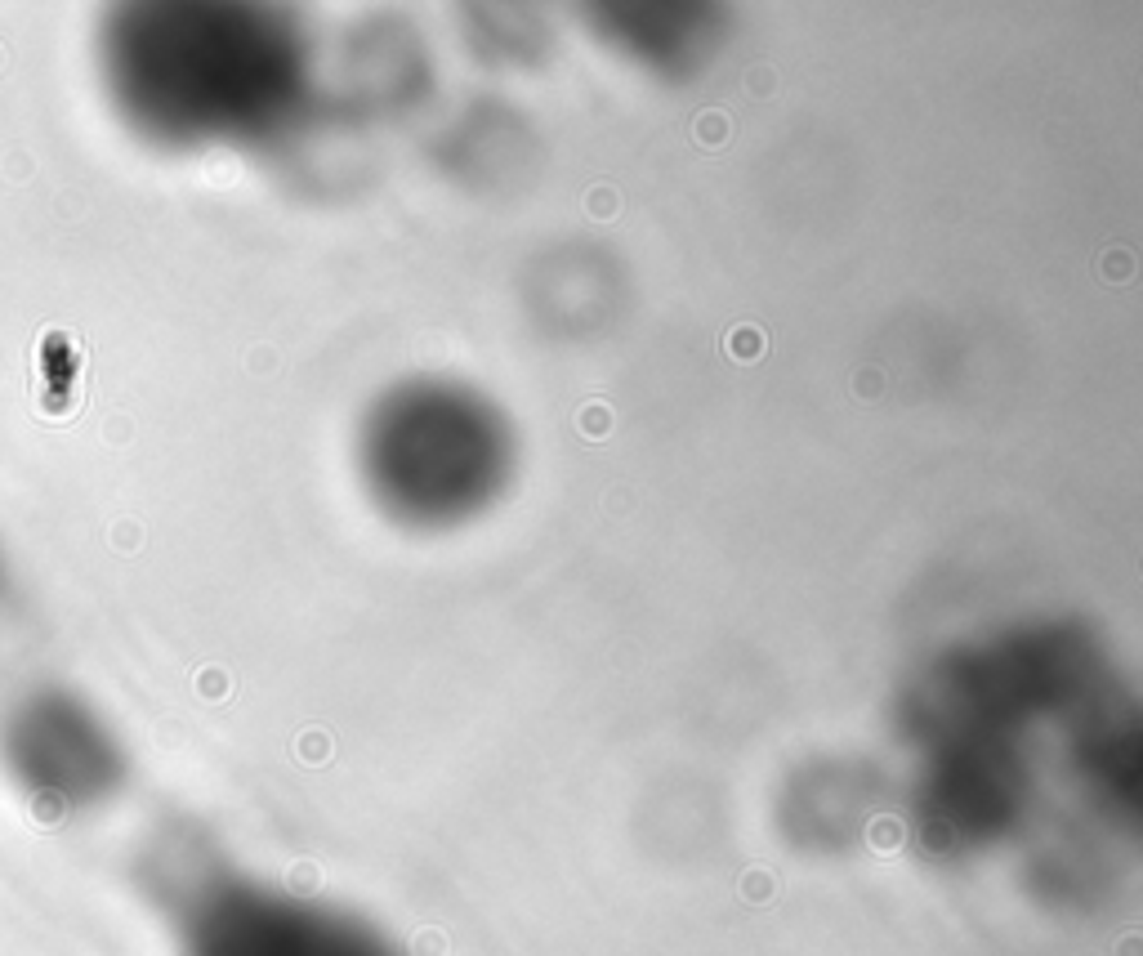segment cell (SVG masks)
I'll return each instance as SVG.
<instances>
[{"label":"cell","mask_w":1143,"mask_h":956,"mask_svg":"<svg viewBox=\"0 0 1143 956\" xmlns=\"http://www.w3.org/2000/svg\"><path fill=\"white\" fill-rule=\"evenodd\" d=\"M233 956H389L376 939L318 907H255L237 921Z\"/></svg>","instance_id":"1"}]
</instances>
